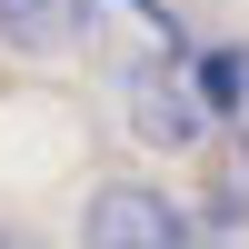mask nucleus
I'll return each instance as SVG.
<instances>
[{"label":"nucleus","mask_w":249,"mask_h":249,"mask_svg":"<svg viewBox=\"0 0 249 249\" xmlns=\"http://www.w3.org/2000/svg\"><path fill=\"white\" fill-rule=\"evenodd\" d=\"M80 239H90V249H190V210L160 199V190H140V179H120V190L90 199Z\"/></svg>","instance_id":"obj_1"},{"label":"nucleus","mask_w":249,"mask_h":249,"mask_svg":"<svg viewBox=\"0 0 249 249\" xmlns=\"http://www.w3.org/2000/svg\"><path fill=\"white\" fill-rule=\"evenodd\" d=\"M130 130L150 140V150H199L210 110H199V90L170 70V60H140V70H130Z\"/></svg>","instance_id":"obj_2"},{"label":"nucleus","mask_w":249,"mask_h":249,"mask_svg":"<svg viewBox=\"0 0 249 249\" xmlns=\"http://www.w3.org/2000/svg\"><path fill=\"white\" fill-rule=\"evenodd\" d=\"M80 30H90V0H0V40H10V50H30V60L70 50Z\"/></svg>","instance_id":"obj_3"},{"label":"nucleus","mask_w":249,"mask_h":249,"mask_svg":"<svg viewBox=\"0 0 249 249\" xmlns=\"http://www.w3.org/2000/svg\"><path fill=\"white\" fill-rule=\"evenodd\" d=\"M190 90H199L210 120H239V110H249V50H239V40L199 50V60H190Z\"/></svg>","instance_id":"obj_4"},{"label":"nucleus","mask_w":249,"mask_h":249,"mask_svg":"<svg viewBox=\"0 0 249 249\" xmlns=\"http://www.w3.org/2000/svg\"><path fill=\"white\" fill-rule=\"evenodd\" d=\"M210 219H249V150L219 170V190H210Z\"/></svg>","instance_id":"obj_5"},{"label":"nucleus","mask_w":249,"mask_h":249,"mask_svg":"<svg viewBox=\"0 0 249 249\" xmlns=\"http://www.w3.org/2000/svg\"><path fill=\"white\" fill-rule=\"evenodd\" d=\"M0 249H20V239H10V230H0Z\"/></svg>","instance_id":"obj_6"}]
</instances>
